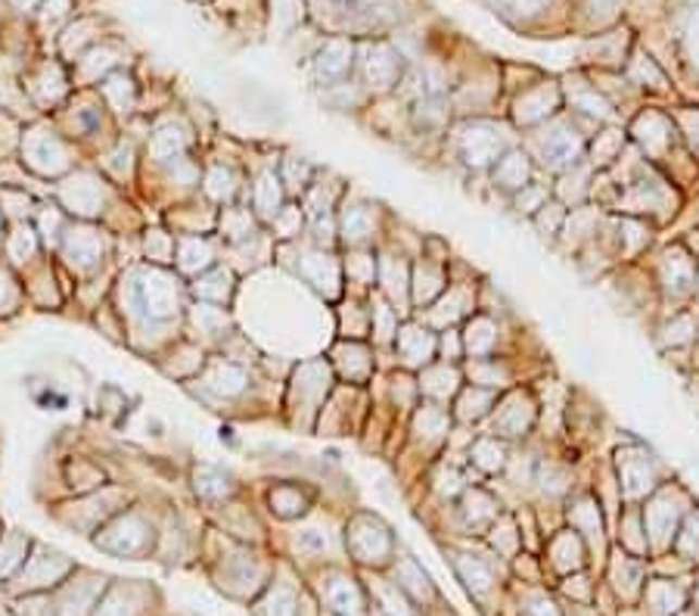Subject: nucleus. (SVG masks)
I'll return each mask as SVG.
<instances>
[{
	"label": "nucleus",
	"instance_id": "4468645a",
	"mask_svg": "<svg viewBox=\"0 0 699 616\" xmlns=\"http://www.w3.org/2000/svg\"><path fill=\"white\" fill-rule=\"evenodd\" d=\"M495 405V393H488L485 386H470L458 396V420L470 423V420L485 418Z\"/></svg>",
	"mask_w": 699,
	"mask_h": 616
},
{
	"label": "nucleus",
	"instance_id": "a211bd4d",
	"mask_svg": "<svg viewBox=\"0 0 699 616\" xmlns=\"http://www.w3.org/2000/svg\"><path fill=\"white\" fill-rule=\"evenodd\" d=\"M458 383L460 374L454 368H448V365H438V368H429L426 374H423V393H429V396L436 398H448L458 393Z\"/></svg>",
	"mask_w": 699,
	"mask_h": 616
},
{
	"label": "nucleus",
	"instance_id": "c756f323",
	"mask_svg": "<svg viewBox=\"0 0 699 616\" xmlns=\"http://www.w3.org/2000/svg\"><path fill=\"white\" fill-rule=\"evenodd\" d=\"M458 570H460V576H463V579H466V582H470V586H476V589H488V586H491V572L485 570V567H482L479 560H470V557H460L458 560Z\"/></svg>",
	"mask_w": 699,
	"mask_h": 616
},
{
	"label": "nucleus",
	"instance_id": "bb28decb",
	"mask_svg": "<svg viewBox=\"0 0 699 616\" xmlns=\"http://www.w3.org/2000/svg\"><path fill=\"white\" fill-rule=\"evenodd\" d=\"M463 311H466V296H463L460 289H448V296L438 303V308L433 311V318H436L438 324H445V321L451 324V321H454V318H460Z\"/></svg>",
	"mask_w": 699,
	"mask_h": 616
},
{
	"label": "nucleus",
	"instance_id": "dca6fc26",
	"mask_svg": "<svg viewBox=\"0 0 699 616\" xmlns=\"http://www.w3.org/2000/svg\"><path fill=\"white\" fill-rule=\"evenodd\" d=\"M445 289V271L436 268V264L423 262L416 268L414 274V303L416 306H426V303H433L438 293Z\"/></svg>",
	"mask_w": 699,
	"mask_h": 616
},
{
	"label": "nucleus",
	"instance_id": "37998d69",
	"mask_svg": "<svg viewBox=\"0 0 699 616\" xmlns=\"http://www.w3.org/2000/svg\"><path fill=\"white\" fill-rule=\"evenodd\" d=\"M532 616H560V614H557V607H553V604H545V601H541V604H535V607H532Z\"/></svg>",
	"mask_w": 699,
	"mask_h": 616
},
{
	"label": "nucleus",
	"instance_id": "e433bc0d",
	"mask_svg": "<svg viewBox=\"0 0 699 616\" xmlns=\"http://www.w3.org/2000/svg\"><path fill=\"white\" fill-rule=\"evenodd\" d=\"M199 483H202V492H215V495L230 489V485H227V477L219 473V470H202V473H197V485Z\"/></svg>",
	"mask_w": 699,
	"mask_h": 616
},
{
	"label": "nucleus",
	"instance_id": "a878e982",
	"mask_svg": "<svg viewBox=\"0 0 699 616\" xmlns=\"http://www.w3.org/2000/svg\"><path fill=\"white\" fill-rule=\"evenodd\" d=\"M681 592L672 589L669 582H656L650 586V607H653V614H675L677 607H681Z\"/></svg>",
	"mask_w": 699,
	"mask_h": 616
},
{
	"label": "nucleus",
	"instance_id": "f704fd0d",
	"mask_svg": "<svg viewBox=\"0 0 699 616\" xmlns=\"http://www.w3.org/2000/svg\"><path fill=\"white\" fill-rule=\"evenodd\" d=\"M572 107H575L578 112H585V115H600V119H607V115H610V107H607V103H603V100L588 88L582 90V94L572 100Z\"/></svg>",
	"mask_w": 699,
	"mask_h": 616
},
{
	"label": "nucleus",
	"instance_id": "c9c22d12",
	"mask_svg": "<svg viewBox=\"0 0 699 616\" xmlns=\"http://www.w3.org/2000/svg\"><path fill=\"white\" fill-rule=\"evenodd\" d=\"M619 231H622V241L628 246V252L640 249V246L647 243V237H650V234H644V224H637V221H622Z\"/></svg>",
	"mask_w": 699,
	"mask_h": 616
},
{
	"label": "nucleus",
	"instance_id": "5701e85b",
	"mask_svg": "<svg viewBox=\"0 0 699 616\" xmlns=\"http://www.w3.org/2000/svg\"><path fill=\"white\" fill-rule=\"evenodd\" d=\"M597 502L590 498V495H585L578 505L572 507V527H575V532H585V535H600V510H597Z\"/></svg>",
	"mask_w": 699,
	"mask_h": 616
},
{
	"label": "nucleus",
	"instance_id": "1a4fd4ad",
	"mask_svg": "<svg viewBox=\"0 0 699 616\" xmlns=\"http://www.w3.org/2000/svg\"><path fill=\"white\" fill-rule=\"evenodd\" d=\"M528 177H532V165H528V159L520 150L503 153L498 159V165H495V184L503 187V190H510V194L523 190L525 184H528Z\"/></svg>",
	"mask_w": 699,
	"mask_h": 616
},
{
	"label": "nucleus",
	"instance_id": "f8f14e48",
	"mask_svg": "<svg viewBox=\"0 0 699 616\" xmlns=\"http://www.w3.org/2000/svg\"><path fill=\"white\" fill-rule=\"evenodd\" d=\"M662 281H665V286H669L675 296L677 293H687L690 284H694V262H690L681 249L669 252L665 262H662Z\"/></svg>",
	"mask_w": 699,
	"mask_h": 616
},
{
	"label": "nucleus",
	"instance_id": "20e7f679",
	"mask_svg": "<svg viewBox=\"0 0 699 616\" xmlns=\"http://www.w3.org/2000/svg\"><path fill=\"white\" fill-rule=\"evenodd\" d=\"M351 57H354V50H351L349 41H329V45H324V50H321L317 60H314V75H317V82H321V85H336V82H342V78L349 75Z\"/></svg>",
	"mask_w": 699,
	"mask_h": 616
},
{
	"label": "nucleus",
	"instance_id": "6e6552de",
	"mask_svg": "<svg viewBox=\"0 0 699 616\" xmlns=\"http://www.w3.org/2000/svg\"><path fill=\"white\" fill-rule=\"evenodd\" d=\"M354 551L361 554V560H383L392 551V535L373 520H361L354 532Z\"/></svg>",
	"mask_w": 699,
	"mask_h": 616
},
{
	"label": "nucleus",
	"instance_id": "2eb2a0df",
	"mask_svg": "<svg viewBox=\"0 0 699 616\" xmlns=\"http://www.w3.org/2000/svg\"><path fill=\"white\" fill-rule=\"evenodd\" d=\"M470 461L476 464L479 470H485V473H498V470H503V464H507V448L495 436H482L470 448Z\"/></svg>",
	"mask_w": 699,
	"mask_h": 616
},
{
	"label": "nucleus",
	"instance_id": "9b49d317",
	"mask_svg": "<svg viewBox=\"0 0 699 616\" xmlns=\"http://www.w3.org/2000/svg\"><path fill=\"white\" fill-rule=\"evenodd\" d=\"M644 520H647V527L653 532L656 542L665 545L677 523V507L675 502H672V495H656L653 505L644 510Z\"/></svg>",
	"mask_w": 699,
	"mask_h": 616
},
{
	"label": "nucleus",
	"instance_id": "ddd939ff",
	"mask_svg": "<svg viewBox=\"0 0 699 616\" xmlns=\"http://www.w3.org/2000/svg\"><path fill=\"white\" fill-rule=\"evenodd\" d=\"M498 343V333H495V324L488 318H470L466 324V333H463V349L473 355V358H482L495 349Z\"/></svg>",
	"mask_w": 699,
	"mask_h": 616
},
{
	"label": "nucleus",
	"instance_id": "9d476101",
	"mask_svg": "<svg viewBox=\"0 0 699 616\" xmlns=\"http://www.w3.org/2000/svg\"><path fill=\"white\" fill-rule=\"evenodd\" d=\"M364 72H367L373 88H389V85H395V78L401 75V60L395 57L389 47H373L367 60H364Z\"/></svg>",
	"mask_w": 699,
	"mask_h": 616
},
{
	"label": "nucleus",
	"instance_id": "39448f33",
	"mask_svg": "<svg viewBox=\"0 0 699 616\" xmlns=\"http://www.w3.org/2000/svg\"><path fill=\"white\" fill-rule=\"evenodd\" d=\"M436 336L426 331V328H420V324H404V328L398 331V353H401V358H404L411 368L426 365V361L436 355Z\"/></svg>",
	"mask_w": 699,
	"mask_h": 616
},
{
	"label": "nucleus",
	"instance_id": "423d86ee",
	"mask_svg": "<svg viewBox=\"0 0 699 616\" xmlns=\"http://www.w3.org/2000/svg\"><path fill=\"white\" fill-rule=\"evenodd\" d=\"M582 150H585L582 137L569 128H560V132L547 134L545 162L550 169H569V165H575V159H582Z\"/></svg>",
	"mask_w": 699,
	"mask_h": 616
},
{
	"label": "nucleus",
	"instance_id": "a19ab883",
	"mask_svg": "<svg viewBox=\"0 0 699 616\" xmlns=\"http://www.w3.org/2000/svg\"><path fill=\"white\" fill-rule=\"evenodd\" d=\"M41 3H45V0H10V7H13L16 13H35V10H41Z\"/></svg>",
	"mask_w": 699,
	"mask_h": 616
},
{
	"label": "nucleus",
	"instance_id": "0eeeda50",
	"mask_svg": "<svg viewBox=\"0 0 699 616\" xmlns=\"http://www.w3.org/2000/svg\"><path fill=\"white\" fill-rule=\"evenodd\" d=\"M557 107H560V94L545 85V88L520 97V103H516V122L520 125H538V122H545L547 115H553Z\"/></svg>",
	"mask_w": 699,
	"mask_h": 616
},
{
	"label": "nucleus",
	"instance_id": "4be33fe9",
	"mask_svg": "<svg viewBox=\"0 0 699 616\" xmlns=\"http://www.w3.org/2000/svg\"><path fill=\"white\" fill-rule=\"evenodd\" d=\"M463 514H466V520H470V523H488V520H495V517H498L495 502H491L482 489L466 492V498H463Z\"/></svg>",
	"mask_w": 699,
	"mask_h": 616
},
{
	"label": "nucleus",
	"instance_id": "c85d7f7f",
	"mask_svg": "<svg viewBox=\"0 0 699 616\" xmlns=\"http://www.w3.org/2000/svg\"><path fill=\"white\" fill-rule=\"evenodd\" d=\"M563 221H566V209L560 206V202H545L538 212H535V224L541 227V231H560L563 227Z\"/></svg>",
	"mask_w": 699,
	"mask_h": 616
},
{
	"label": "nucleus",
	"instance_id": "2f4dec72",
	"mask_svg": "<svg viewBox=\"0 0 699 616\" xmlns=\"http://www.w3.org/2000/svg\"><path fill=\"white\" fill-rule=\"evenodd\" d=\"M212 259V252H209V246L199 241L184 243V252H180V264L187 268V271H197V268H205Z\"/></svg>",
	"mask_w": 699,
	"mask_h": 616
},
{
	"label": "nucleus",
	"instance_id": "ea45409f",
	"mask_svg": "<svg viewBox=\"0 0 699 616\" xmlns=\"http://www.w3.org/2000/svg\"><path fill=\"white\" fill-rule=\"evenodd\" d=\"M458 483H460V477L454 473V470H448V473L441 470V473H438V489H441V492H454Z\"/></svg>",
	"mask_w": 699,
	"mask_h": 616
},
{
	"label": "nucleus",
	"instance_id": "aec40b11",
	"mask_svg": "<svg viewBox=\"0 0 699 616\" xmlns=\"http://www.w3.org/2000/svg\"><path fill=\"white\" fill-rule=\"evenodd\" d=\"M371 231H373V219L364 206H351V209H346V215H342V234H346V241L351 243L367 241V234H371Z\"/></svg>",
	"mask_w": 699,
	"mask_h": 616
},
{
	"label": "nucleus",
	"instance_id": "79ce46f5",
	"mask_svg": "<svg viewBox=\"0 0 699 616\" xmlns=\"http://www.w3.org/2000/svg\"><path fill=\"white\" fill-rule=\"evenodd\" d=\"M441 349H445V355L451 353V358L460 353V343H458V333H448L445 340H441Z\"/></svg>",
	"mask_w": 699,
	"mask_h": 616
},
{
	"label": "nucleus",
	"instance_id": "f3484780",
	"mask_svg": "<svg viewBox=\"0 0 699 616\" xmlns=\"http://www.w3.org/2000/svg\"><path fill=\"white\" fill-rule=\"evenodd\" d=\"M634 137H637L647 150H659V147H665V144L672 140V137H669V122H665L662 115H656V112H647V115L637 119Z\"/></svg>",
	"mask_w": 699,
	"mask_h": 616
},
{
	"label": "nucleus",
	"instance_id": "58836bf2",
	"mask_svg": "<svg viewBox=\"0 0 699 616\" xmlns=\"http://www.w3.org/2000/svg\"><path fill=\"white\" fill-rule=\"evenodd\" d=\"M209 184H212L209 190H212L215 197H227V194L234 190V187H230V175H227V172H215V175L209 177Z\"/></svg>",
	"mask_w": 699,
	"mask_h": 616
},
{
	"label": "nucleus",
	"instance_id": "f03ea898",
	"mask_svg": "<svg viewBox=\"0 0 699 616\" xmlns=\"http://www.w3.org/2000/svg\"><path fill=\"white\" fill-rule=\"evenodd\" d=\"M458 147L460 156H463V162L466 165H473V169H485V165H491V162H498L503 153V137L498 128H491V125H466L458 137Z\"/></svg>",
	"mask_w": 699,
	"mask_h": 616
},
{
	"label": "nucleus",
	"instance_id": "c03bdc74",
	"mask_svg": "<svg viewBox=\"0 0 699 616\" xmlns=\"http://www.w3.org/2000/svg\"><path fill=\"white\" fill-rule=\"evenodd\" d=\"M513 3H516V7H523V3L528 7V3H538V0H513Z\"/></svg>",
	"mask_w": 699,
	"mask_h": 616
},
{
	"label": "nucleus",
	"instance_id": "4c0bfd02",
	"mask_svg": "<svg viewBox=\"0 0 699 616\" xmlns=\"http://www.w3.org/2000/svg\"><path fill=\"white\" fill-rule=\"evenodd\" d=\"M665 331H669V336H665V340H672V343H684V340L690 336L687 331H694V324H690V318H677L675 324H669Z\"/></svg>",
	"mask_w": 699,
	"mask_h": 616
},
{
	"label": "nucleus",
	"instance_id": "393cba45",
	"mask_svg": "<svg viewBox=\"0 0 699 616\" xmlns=\"http://www.w3.org/2000/svg\"><path fill=\"white\" fill-rule=\"evenodd\" d=\"M242 383H246V377H242V371H237L234 365H219L212 380H209V386H212L219 396H237L242 390Z\"/></svg>",
	"mask_w": 699,
	"mask_h": 616
},
{
	"label": "nucleus",
	"instance_id": "6ab92c4d",
	"mask_svg": "<svg viewBox=\"0 0 699 616\" xmlns=\"http://www.w3.org/2000/svg\"><path fill=\"white\" fill-rule=\"evenodd\" d=\"M553 557L560 570H578L582 567V542L575 532H563L553 539Z\"/></svg>",
	"mask_w": 699,
	"mask_h": 616
},
{
	"label": "nucleus",
	"instance_id": "7c9ffc66",
	"mask_svg": "<svg viewBox=\"0 0 699 616\" xmlns=\"http://www.w3.org/2000/svg\"><path fill=\"white\" fill-rule=\"evenodd\" d=\"M416 427H420L426 436H438V433H445V430H448V418L438 411L436 405H426V408L416 415Z\"/></svg>",
	"mask_w": 699,
	"mask_h": 616
},
{
	"label": "nucleus",
	"instance_id": "7ed1b4c3",
	"mask_svg": "<svg viewBox=\"0 0 699 616\" xmlns=\"http://www.w3.org/2000/svg\"><path fill=\"white\" fill-rule=\"evenodd\" d=\"M532 423H535V405H532V398L523 396V393H513L498 408V415H495V433L516 440V436H525V430Z\"/></svg>",
	"mask_w": 699,
	"mask_h": 616
},
{
	"label": "nucleus",
	"instance_id": "f257e3e1",
	"mask_svg": "<svg viewBox=\"0 0 699 616\" xmlns=\"http://www.w3.org/2000/svg\"><path fill=\"white\" fill-rule=\"evenodd\" d=\"M615 467H619V485H622L625 498H632L634 502V498H644L647 492H653L656 464L644 448H637V445L619 448Z\"/></svg>",
	"mask_w": 699,
	"mask_h": 616
},
{
	"label": "nucleus",
	"instance_id": "b1692460",
	"mask_svg": "<svg viewBox=\"0 0 699 616\" xmlns=\"http://www.w3.org/2000/svg\"><path fill=\"white\" fill-rule=\"evenodd\" d=\"M379 268H383V284L389 289V296H392V299H401V296L408 293V268H404V262L386 256Z\"/></svg>",
	"mask_w": 699,
	"mask_h": 616
},
{
	"label": "nucleus",
	"instance_id": "412c9836",
	"mask_svg": "<svg viewBox=\"0 0 699 616\" xmlns=\"http://www.w3.org/2000/svg\"><path fill=\"white\" fill-rule=\"evenodd\" d=\"M622 147H625V137L619 132H603L597 134V140H594V150H590V165H610L612 159H619V153H622Z\"/></svg>",
	"mask_w": 699,
	"mask_h": 616
},
{
	"label": "nucleus",
	"instance_id": "cd10ccee",
	"mask_svg": "<svg viewBox=\"0 0 699 616\" xmlns=\"http://www.w3.org/2000/svg\"><path fill=\"white\" fill-rule=\"evenodd\" d=\"M545 202H547L545 187H538V184H532V181L525 184L523 190H516V209H520L523 215H535Z\"/></svg>",
	"mask_w": 699,
	"mask_h": 616
},
{
	"label": "nucleus",
	"instance_id": "72a5a7b5",
	"mask_svg": "<svg viewBox=\"0 0 699 616\" xmlns=\"http://www.w3.org/2000/svg\"><path fill=\"white\" fill-rule=\"evenodd\" d=\"M280 202V187H277V177L274 175H264L259 181V209H262L264 215H271V212H277L274 206Z\"/></svg>",
	"mask_w": 699,
	"mask_h": 616
},
{
	"label": "nucleus",
	"instance_id": "473e14b6",
	"mask_svg": "<svg viewBox=\"0 0 699 616\" xmlns=\"http://www.w3.org/2000/svg\"><path fill=\"white\" fill-rule=\"evenodd\" d=\"M342 355H346L342 365H346V368L351 365L349 374L354 377V380H367V374H371V358H367V353H364L361 346H349V349H342Z\"/></svg>",
	"mask_w": 699,
	"mask_h": 616
}]
</instances>
